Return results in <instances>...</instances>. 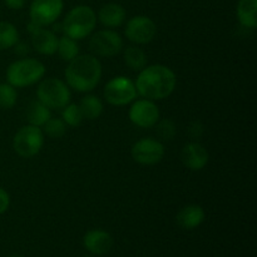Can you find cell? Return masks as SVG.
<instances>
[{"instance_id":"cell-1","label":"cell","mask_w":257,"mask_h":257,"mask_svg":"<svg viewBox=\"0 0 257 257\" xmlns=\"http://www.w3.org/2000/svg\"><path fill=\"white\" fill-rule=\"evenodd\" d=\"M176 84L177 78L175 72L162 64L145 67L135 82L137 94L150 100H161L170 97Z\"/></svg>"},{"instance_id":"cell-2","label":"cell","mask_w":257,"mask_h":257,"mask_svg":"<svg viewBox=\"0 0 257 257\" xmlns=\"http://www.w3.org/2000/svg\"><path fill=\"white\" fill-rule=\"evenodd\" d=\"M68 87L75 92L87 93L94 89L102 78V64L95 55H77L65 69Z\"/></svg>"},{"instance_id":"cell-3","label":"cell","mask_w":257,"mask_h":257,"mask_svg":"<svg viewBox=\"0 0 257 257\" xmlns=\"http://www.w3.org/2000/svg\"><path fill=\"white\" fill-rule=\"evenodd\" d=\"M97 25V14L88 5H78L73 8L62 23L64 35L74 40H82L92 34Z\"/></svg>"},{"instance_id":"cell-4","label":"cell","mask_w":257,"mask_h":257,"mask_svg":"<svg viewBox=\"0 0 257 257\" xmlns=\"http://www.w3.org/2000/svg\"><path fill=\"white\" fill-rule=\"evenodd\" d=\"M45 74V65L33 58L15 60L8 67L7 80L15 88H24L39 82Z\"/></svg>"},{"instance_id":"cell-5","label":"cell","mask_w":257,"mask_h":257,"mask_svg":"<svg viewBox=\"0 0 257 257\" xmlns=\"http://www.w3.org/2000/svg\"><path fill=\"white\" fill-rule=\"evenodd\" d=\"M37 97L49 109H63L70 102V90L63 80L47 78L38 85Z\"/></svg>"},{"instance_id":"cell-6","label":"cell","mask_w":257,"mask_h":257,"mask_svg":"<svg viewBox=\"0 0 257 257\" xmlns=\"http://www.w3.org/2000/svg\"><path fill=\"white\" fill-rule=\"evenodd\" d=\"M44 145V133L42 128L35 125H23L13 138V148L18 156L32 158L42 151Z\"/></svg>"},{"instance_id":"cell-7","label":"cell","mask_w":257,"mask_h":257,"mask_svg":"<svg viewBox=\"0 0 257 257\" xmlns=\"http://www.w3.org/2000/svg\"><path fill=\"white\" fill-rule=\"evenodd\" d=\"M104 99L109 104L115 107H123L137 98V89H136L135 82L127 77H114L105 84L103 90Z\"/></svg>"},{"instance_id":"cell-8","label":"cell","mask_w":257,"mask_h":257,"mask_svg":"<svg viewBox=\"0 0 257 257\" xmlns=\"http://www.w3.org/2000/svg\"><path fill=\"white\" fill-rule=\"evenodd\" d=\"M89 48L95 57L112 58L123 49V39L114 30H99L90 38Z\"/></svg>"},{"instance_id":"cell-9","label":"cell","mask_w":257,"mask_h":257,"mask_svg":"<svg viewBox=\"0 0 257 257\" xmlns=\"http://www.w3.org/2000/svg\"><path fill=\"white\" fill-rule=\"evenodd\" d=\"M63 0H33L30 5V22L39 27L54 24L63 12Z\"/></svg>"},{"instance_id":"cell-10","label":"cell","mask_w":257,"mask_h":257,"mask_svg":"<svg viewBox=\"0 0 257 257\" xmlns=\"http://www.w3.org/2000/svg\"><path fill=\"white\" fill-rule=\"evenodd\" d=\"M132 158L143 166H153L161 162L165 156V146L153 138H142L132 146Z\"/></svg>"},{"instance_id":"cell-11","label":"cell","mask_w":257,"mask_h":257,"mask_svg":"<svg viewBox=\"0 0 257 257\" xmlns=\"http://www.w3.org/2000/svg\"><path fill=\"white\" fill-rule=\"evenodd\" d=\"M128 40L136 44H147L152 42L157 34V25L151 18L145 15H137L131 18L124 29Z\"/></svg>"},{"instance_id":"cell-12","label":"cell","mask_w":257,"mask_h":257,"mask_svg":"<svg viewBox=\"0 0 257 257\" xmlns=\"http://www.w3.org/2000/svg\"><path fill=\"white\" fill-rule=\"evenodd\" d=\"M130 119L135 125L140 128L155 127L160 120V109L155 100L138 99L132 104L130 109Z\"/></svg>"},{"instance_id":"cell-13","label":"cell","mask_w":257,"mask_h":257,"mask_svg":"<svg viewBox=\"0 0 257 257\" xmlns=\"http://www.w3.org/2000/svg\"><path fill=\"white\" fill-rule=\"evenodd\" d=\"M28 30L32 34L33 48L38 53L43 55H53L57 53L59 38L53 30L45 29L44 27H39L32 22L28 25Z\"/></svg>"},{"instance_id":"cell-14","label":"cell","mask_w":257,"mask_h":257,"mask_svg":"<svg viewBox=\"0 0 257 257\" xmlns=\"http://www.w3.org/2000/svg\"><path fill=\"white\" fill-rule=\"evenodd\" d=\"M208 151L200 142H190L182 148L181 161L191 171H201L208 163Z\"/></svg>"},{"instance_id":"cell-15","label":"cell","mask_w":257,"mask_h":257,"mask_svg":"<svg viewBox=\"0 0 257 257\" xmlns=\"http://www.w3.org/2000/svg\"><path fill=\"white\" fill-rule=\"evenodd\" d=\"M85 250L95 256H103L113 247V237L104 230H90L83 237Z\"/></svg>"},{"instance_id":"cell-16","label":"cell","mask_w":257,"mask_h":257,"mask_svg":"<svg viewBox=\"0 0 257 257\" xmlns=\"http://www.w3.org/2000/svg\"><path fill=\"white\" fill-rule=\"evenodd\" d=\"M206 218L203 208L198 205L185 206L176 216V222L183 230H195Z\"/></svg>"},{"instance_id":"cell-17","label":"cell","mask_w":257,"mask_h":257,"mask_svg":"<svg viewBox=\"0 0 257 257\" xmlns=\"http://www.w3.org/2000/svg\"><path fill=\"white\" fill-rule=\"evenodd\" d=\"M125 15H127V13L122 5L109 3V4H105L100 8L99 13H98V19L104 27L118 28L124 23Z\"/></svg>"},{"instance_id":"cell-18","label":"cell","mask_w":257,"mask_h":257,"mask_svg":"<svg viewBox=\"0 0 257 257\" xmlns=\"http://www.w3.org/2000/svg\"><path fill=\"white\" fill-rule=\"evenodd\" d=\"M257 0H240L236 9L237 19L243 28L255 29L257 27Z\"/></svg>"},{"instance_id":"cell-19","label":"cell","mask_w":257,"mask_h":257,"mask_svg":"<svg viewBox=\"0 0 257 257\" xmlns=\"http://www.w3.org/2000/svg\"><path fill=\"white\" fill-rule=\"evenodd\" d=\"M27 118L29 124L42 128L48 122V119L52 118V113L47 105H44L39 100H34L30 103L29 108H28Z\"/></svg>"},{"instance_id":"cell-20","label":"cell","mask_w":257,"mask_h":257,"mask_svg":"<svg viewBox=\"0 0 257 257\" xmlns=\"http://www.w3.org/2000/svg\"><path fill=\"white\" fill-rule=\"evenodd\" d=\"M123 59H124L125 65L135 72H141L143 68L147 67V54L137 45H131L125 48Z\"/></svg>"},{"instance_id":"cell-21","label":"cell","mask_w":257,"mask_h":257,"mask_svg":"<svg viewBox=\"0 0 257 257\" xmlns=\"http://www.w3.org/2000/svg\"><path fill=\"white\" fill-rule=\"evenodd\" d=\"M84 119L95 120L103 113V103L97 95H85L80 99L79 104Z\"/></svg>"},{"instance_id":"cell-22","label":"cell","mask_w":257,"mask_h":257,"mask_svg":"<svg viewBox=\"0 0 257 257\" xmlns=\"http://www.w3.org/2000/svg\"><path fill=\"white\" fill-rule=\"evenodd\" d=\"M19 42V32L17 28L8 22H0V52L14 48Z\"/></svg>"},{"instance_id":"cell-23","label":"cell","mask_w":257,"mask_h":257,"mask_svg":"<svg viewBox=\"0 0 257 257\" xmlns=\"http://www.w3.org/2000/svg\"><path fill=\"white\" fill-rule=\"evenodd\" d=\"M57 53L59 54V57L62 58L65 62H70V60L74 59L77 55H79V45H78L77 40H74L73 38L67 37V35H63L58 39V48Z\"/></svg>"},{"instance_id":"cell-24","label":"cell","mask_w":257,"mask_h":257,"mask_svg":"<svg viewBox=\"0 0 257 257\" xmlns=\"http://www.w3.org/2000/svg\"><path fill=\"white\" fill-rule=\"evenodd\" d=\"M62 117L65 124L70 125V127H79L84 120L79 105L75 104V103H69L63 108Z\"/></svg>"},{"instance_id":"cell-25","label":"cell","mask_w":257,"mask_h":257,"mask_svg":"<svg viewBox=\"0 0 257 257\" xmlns=\"http://www.w3.org/2000/svg\"><path fill=\"white\" fill-rule=\"evenodd\" d=\"M18 92L9 83H0V109H10L15 105Z\"/></svg>"},{"instance_id":"cell-26","label":"cell","mask_w":257,"mask_h":257,"mask_svg":"<svg viewBox=\"0 0 257 257\" xmlns=\"http://www.w3.org/2000/svg\"><path fill=\"white\" fill-rule=\"evenodd\" d=\"M42 128L43 133L49 136L50 138H60L67 132V124L64 123V120L59 119V118H49Z\"/></svg>"},{"instance_id":"cell-27","label":"cell","mask_w":257,"mask_h":257,"mask_svg":"<svg viewBox=\"0 0 257 257\" xmlns=\"http://www.w3.org/2000/svg\"><path fill=\"white\" fill-rule=\"evenodd\" d=\"M156 132L163 141L173 140L176 135V125L171 119H162L156 123Z\"/></svg>"},{"instance_id":"cell-28","label":"cell","mask_w":257,"mask_h":257,"mask_svg":"<svg viewBox=\"0 0 257 257\" xmlns=\"http://www.w3.org/2000/svg\"><path fill=\"white\" fill-rule=\"evenodd\" d=\"M10 206V196L3 187H0V215L5 213Z\"/></svg>"},{"instance_id":"cell-29","label":"cell","mask_w":257,"mask_h":257,"mask_svg":"<svg viewBox=\"0 0 257 257\" xmlns=\"http://www.w3.org/2000/svg\"><path fill=\"white\" fill-rule=\"evenodd\" d=\"M188 133H190V136L192 138L201 137L203 133V125L200 122H193L190 125V128H188Z\"/></svg>"},{"instance_id":"cell-30","label":"cell","mask_w":257,"mask_h":257,"mask_svg":"<svg viewBox=\"0 0 257 257\" xmlns=\"http://www.w3.org/2000/svg\"><path fill=\"white\" fill-rule=\"evenodd\" d=\"M4 3L9 9H13V10L22 9V8L25 5V0H4Z\"/></svg>"},{"instance_id":"cell-31","label":"cell","mask_w":257,"mask_h":257,"mask_svg":"<svg viewBox=\"0 0 257 257\" xmlns=\"http://www.w3.org/2000/svg\"><path fill=\"white\" fill-rule=\"evenodd\" d=\"M9 257H23V256H18V255H13V256H9Z\"/></svg>"},{"instance_id":"cell-32","label":"cell","mask_w":257,"mask_h":257,"mask_svg":"<svg viewBox=\"0 0 257 257\" xmlns=\"http://www.w3.org/2000/svg\"><path fill=\"white\" fill-rule=\"evenodd\" d=\"M85 257H92V256H85Z\"/></svg>"}]
</instances>
